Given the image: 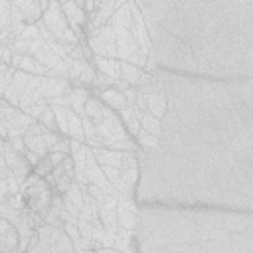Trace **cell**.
I'll return each mask as SVG.
<instances>
[{
	"label": "cell",
	"mask_w": 253,
	"mask_h": 253,
	"mask_svg": "<svg viewBox=\"0 0 253 253\" xmlns=\"http://www.w3.org/2000/svg\"><path fill=\"white\" fill-rule=\"evenodd\" d=\"M138 182V160H136V150H125L123 156V166H121V194L132 196L134 186Z\"/></svg>",
	"instance_id": "8992f818"
},
{
	"label": "cell",
	"mask_w": 253,
	"mask_h": 253,
	"mask_svg": "<svg viewBox=\"0 0 253 253\" xmlns=\"http://www.w3.org/2000/svg\"><path fill=\"white\" fill-rule=\"evenodd\" d=\"M28 55H32L38 63H42L45 69H49V67H53V65H57L59 63V55H55L51 49H49V45L42 40V38H36V40H30V47H28Z\"/></svg>",
	"instance_id": "8fae6325"
},
{
	"label": "cell",
	"mask_w": 253,
	"mask_h": 253,
	"mask_svg": "<svg viewBox=\"0 0 253 253\" xmlns=\"http://www.w3.org/2000/svg\"><path fill=\"white\" fill-rule=\"evenodd\" d=\"M6 142H8L14 150H18L20 154H24V152L28 150V148H26V142H24V136H20V134H16V136H8Z\"/></svg>",
	"instance_id": "e575fe53"
},
{
	"label": "cell",
	"mask_w": 253,
	"mask_h": 253,
	"mask_svg": "<svg viewBox=\"0 0 253 253\" xmlns=\"http://www.w3.org/2000/svg\"><path fill=\"white\" fill-rule=\"evenodd\" d=\"M97 97L101 99L103 105L111 107L113 111H121L125 105H126V99L123 95L121 89L117 87H107V89H97Z\"/></svg>",
	"instance_id": "2e32d148"
},
{
	"label": "cell",
	"mask_w": 253,
	"mask_h": 253,
	"mask_svg": "<svg viewBox=\"0 0 253 253\" xmlns=\"http://www.w3.org/2000/svg\"><path fill=\"white\" fill-rule=\"evenodd\" d=\"M30 77H32V73L22 71V69H16L14 75H12V79H10V83H8V87H6V91H4V95H2V99H4L8 105L18 107L20 97H22V91H24V87L28 85Z\"/></svg>",
	"instance_id": "9c48e42d"
},
{
	"label": "cell",
	"mask_w": 253,
	"mask_h": 253,
	"mask_svg": "<svg viewBox=\"0 0 253 253\" xmlns=\"http://www.w3.org/2000/svg\"><path fill=\"white\" fill-rule=\"evenodd\" d=\"M91 196H93V200L97 202V204H101L105 198H107V192L101 188V186H97V184H87V186H83Z\"/></svg>",
	"instance_id": "d6a6232c"
},
{
	"label": "cell",
	"mask_w": 253,
	"mask_h": 253,
	"mask_svg": "<svg viewBox=\"0 0 253 253\" xmlns=\"http://www.w3.org/2000/svg\"><path fill=\"white\" fill-rule=\"evenodd\" d=\"M61 10H63V16H65V20H67L69 28L75 32V36H77L79 43H83V26L87 24L89 14L85 12V8L77 6L73 0L63 2V4H61Z\"/></svg>",
	"instance_id": "ba28073f"
},
{
	"label": "cell",
	"mask_w": 253,
	"mask_h": 253,
	"mask_svg": "<svg viewBox=\"0 0 253 253\" xmlns=\"http://www.w3.org/2000/svg\"><path fill=\"white\" fill-rule=\"evenodd\" d=\"M10 8H12L10 0H0V30L10 26Z\"/></svg>",
	"instance_id": "4dcf8cb0"
},
{
	"label": "cell",
	"mask_w": 253,
	"mask_h": 253,
	"mask_svg": "<svg viewBox=\"0 0 253 253\" xmlns=\"http://www.w3.org/2000/svg\"><path fill=\"white\" fill-rule=\"evenodd\" d=\"M136 215H138V208L132 202V196L117 192V223H119V227H117V237L113 241V247L117 251L130 249L128 241L132 239V233L136 227Z\"/></svg>",
	"instance_id": "7a4b0ae2"
},
{
	"label": "cell",
	"mask_w": 253,
	"mask_h": 253,
	"mask_svg": "<svg viewBox=\"0 0 253 253\" xmlns=\"http://www.w3.org/2000/svg\"><path fill=\"white\" fill-rule=\"evenodd\" d=\"M18 69L28 71V73H32V75H45V71H47L42 63H38V61H36L32 55H28V53L22 55V59H20V63H18Z\"/></svg>",
	"instance_id": "603a6c76"
},
{
	"label": "cell",
	"mask_w": 253,
	"mask_h": 253,
	"mask_svg": "<svg viewBox=\"0 0 253 253\" xmlns=\"http://www.w3.org/2000/svg\"><path fill=\"white\" fill-rule=\"evenodd\" d=\"M128 6H130V28H132V36H134L140 51L146 57H152V42H150V36H148L144 18H142V10L136 4V0H128Z\"/></svg>",
	"instance_id": "5b68a950"
},
{
	"label": "cell",
	"mask_w": 253,
	"mask_h": 253,
	"mask_svg": "<svg viewBox=\"0 0 253 253\" xmlns=\"http://www.w3.org/2000/svg\"><path fill=\"white\" fill-rule=\"evenodd\" d=\"M87 47L93 55L103 57H117V40L115 32L109 24H103L99 28H91L87 32Z\"/></svg>",
	"instance_id": "277c9868"
},
{
	"label": "cell",
	"mask_w": 253,
	"mask_h": 253,
	"mask_svg": "<svg viewBox=\"0 0 253 253\" xmlns=\"http://www.w3.org/2000/svg\"><path fill=\"white\" fill-rule=\"evenodd\" d=\"M93 8H95V0H85V12H87V14H91V12H93Z\"/></svg>",
	"instance_id": "ab89813d"
},
{
	"label": "cell",
	"mask_w": 253,
	"mask_h": 253,
	"mask_svg": "<svg viewBox=\"0 0 253 253\" xmlns=\"http://www.w3.org/2000/svg\"><path fill=\"white\" fill-rule=\"evenodd\" d=\"M77 6H81V8H85V0H73Z\"/></svg>",
	"instance_id": "60d3db41"
},
{
	"label": "cell",
	"mask_w": 253,
	"mask_h": 253,
	"mask_svg": "<svg viewBox=\"0 0 253 253\" xmlns=\"http://www.w3.org/2000/svg\"><path fill=\"white\" fill-rule=\"evenodd\" d=\"M95 77H97V73H95V69H93V63H89V65L79 73V77L71 81V85H79V87H87V89H89V87H93Z\"/></svg>",
	"instance_id": "484cf974"
},
{
	"label": "cell",
	"mask_w": 253,
	"mask_h": 253,
	"mask_svg": "<svg viewBox=\"0 0 253 253\" xmlns=\"http://www.w3.org/2000/svg\"><path fill=\"white\" fill-rule=\"evenodd\" d=\"M136 140H138V146L148 148V150H156V148L160 146V136L150 134V132H146L144 128H138V132H136Z\"/></svg>",
	"instance_id": "d4e9b609"
},
{
	"label": "cell",
	"mask_w": 253,
	"mask_h": 253,
	"mask_svg": "<svg viewBox=\"0 0 253 253\" xmlns=\"http://www.w3.org/2000/svg\"><path fill=\"white\" fill-rule=\"evenodd\" d=\"M69 99H71V109L81 117V115H85V103H87V99H89V89L87 87H79V85H71L69 87Z\"/></svg>",
	"instance_id": "d6986e66"
},
{
	"label": "cell",
	"mask_w": 253,
	"mask_h": 253,
	"mask_svg": "<svg viewBox=\"0 0 253 253\" xmlns=\"http://www.w3.org/2000/svg\"><path fill=\"white\" fill-rule=\"evenodd\" d=\"M14 6H18L22 12H24V18H26V24H34L36 20L42 18V8L38 4V0H10Z\"/></svg>",
	"instance_id": "ffe728a7"
},
{
	"label": "cell",
	"mask_w": 253,
	"mask_h": 253,
	"mask_svg": "<svg viewBox=\"0 0 253 253\" xmlns=\"http://www.w3.org/2000/svg\"><path fill=\"white\" fill-rule=\"evenodd\" d=\"M24 142H26V148L28 150H34L40 156H45L47 154V146H45V140H43L42 134H24Z\"/></svg>",
	"instance_id": "cb8c5ba5"
},
{
	"label": "cell",
	"mask_w": 253,
	"mask_h": 253,
	"mask_svg": "<svg viewBox=\"0 0 253 253\" xmlns=\"http://www.w3.org/2000/svg\"><path fill=\"white\" fill-rule=\"evenodd\" d=\"M140 109H136L134 105H125L121 111H119V117H121V121H123V126L126 128V132L130 134V136H136V132H138V128H140V121H138V117H140Z\"/></svg>",
	"instance_id": "5bb4252c"
},
{
	"label": "cell",
	"mask_w": 253,
	"mask_h": 253,
	"mask_svg": "<svg viewBox=\"0 0 253 253\" xmlns=\"http://www.w3.org/2000/svg\"><path fill=\"white\" fill-rule=\"evenodd\" d=\"M20 38L22 40H36V38H40V32H38L36 24H24V28L20 32Z\"/></svg>",
	"instance_id": "836d02e7"
},
{
	"label": "cell",
	"mask_w": 253,
	"mask_h": 253,
	"mask_svg": "<svg viewBox=\"0 0 253 253\" xmlns=\"http://www.w3.org/2000/svg\"><path fill=\"white\" fill-rule=\"evenodd\" d=\"M18 229L12 221H8L6 217H0V249L2 251H14L18 249Z\"/></svg>",
	"instance_id": "4fadbf2b"
},
{
	"label": "cell",
	"mask_w": 253,
	"mask_h": 253,
	"mask_svg": "<svg viewBox=\"0 0 253 253\" xmlns=\"http://www.w3.org/2000/svg\"><path fill=\"white\" fill-rule=\"evenodd\" d=\"M99 219H101L107 235L115 241L117 227H119V223H117V190L107 194V198L99 204Z\"/></svg>",
	"instance_id": "52a82bcc"
},
{
	"label": "cell",
	"mask_w": 253,
	"mask_h": 253,
	"mask_svg": "<svg viewBox=\"0 0 253 253\" xmlns=\"http://www.w3.org/2000/svg\"><path fill=\"white\" fill-rule=\"evenodd\" d=\"M14 67H10L8 63H0V95H4V91H6V87H8V83H10V79H12V75H14Z\"/></svg>",
	"instance_id": "f546056e"
},
{
	"label": "cell",
	"mask_w": 253,
	"mask_h": 253,
	"mask_svg": "<svg viewBox=\"0 0 253 253\" xmlns=\"http://www.w3.org/2000/svg\"><path fill=\"white\" fill-rule=\"evenodd\" d=\"M8 184H6V178H0V202H6L8 198Z\"/></svg>",
	"instance_id": "f35d334b"
},
{
	"label": "cell",
	"mask_w": 253,
	"mask_h": 253,
	"mask_svg": "<svg viewBox=\"0 0 253 253\" xmlns=\"http://www.w3.org/2000/svg\"><path fill=\"white\" fill-rule=\"evenodd\" d=\"M63 229H65V233H67V235L71 237V241H73V243L81 239V233H79V227H77L75 223H67V221H65V223H63Z\"/></svg>",
	"instance_id": "d590c367"
},
{
	"label": "cell",
	"mask_w": 253,
	"mask_h": 253,
	"mask_svg": "<svg viewBox=\"0 0 253 253\" xmlns=\"http://www.w3.org/2000/svg\"><path fill=\"white\" fill-rule=\"evenodd\" d=\"M45 107H47V101H45V99H40L38 103H34V105H30L28 109H24V113H28L32 119H36V121H38V117L43 113V109H45Z\"/></svg>",
	"instance_id": "1f68e13d"
},
{
	"label": "cell",
	"mask_w": 253,
	"mask_h": 253,
	"mask_svg": "<svg viewBox=\"0 0 253 253\" xmlns=\"http://www.w3.org/2000/svg\"><path fill=\"white\" fill-rule=\"evenodd\" d=\"M138 121H140V128H144L146 132L156 134V136H160V134H162V119H158V117L150 115L148 111H142V113H140V117H138Z\"/></svg>",
	"instance_id": "7402d4cb"
},
{
	"label": "cell",
	"mask_w": 253,
	"mask_h": 253,
	"mask_svg": "<svg viewBox=\"0 0 253 253\" xmlns=\"http://www.w3.org/2000/svg\"><path fill=\"white\" fill-rule=\"evenodd\" d=\"M103 107H105V105L101 103L99 97L89 95V99H87V103H85V115H87L89 119L97 121V119H101V115H103Z\"/></svg>",
	"instance_id": "4316f807"
},
{
	"label": "cell",
	"mask_w": 253,
	"mask_h": 253,
	"mask_svg": "<svg viewBox=\"0 0 253 253\" xmlns=\"http://www.w3.org/2000/svg\"><path fill=\"white\" fill-rule=\"evenodd\" d=\"M69 87H71V81H69V79H63V77H45V83H43V97H45V99H51V97L63 95Z\"/></svg>",
	"instance_id": "ac0fdd59"
},
{
	"label": "cell",
	"mask_w": 253,
	"mask_h": 253,
	"mask_svg": "<svg viewBox=\"0 0 253 253\" xmlns=\"http://www.w3.org/2000/svg\"><path fill=\"white\" fill-rule=\"evenodd\" d=\"M24 156H26V160H28V164H30L32 168H36V166L40 164V160H42V156H40L38 152H34V150H26Z\"/></svg>",
	"instance_id": "8d00e7d4"
},
{
	"label": "cell",
	"mask_w": 253,
	"mask_h": 253,
	"mask_svg": "<svg viewBox=\"0 0 253 253\" xmlns=\"http://www.w3.org/2000/svg\"><path fill=\"white\" fill-rule=\"evenodd\" d=\"M107 24L113 28L115 32V40H117V59L121 61H130L138 67H142L144 71H152V57H146L134 36H132V28H130V6H128V0L125 4H121L113 16L107 20Z\"/></svg>",
	"instance_id": "6da1fadb"
},
{
	"label": "cell",
	"mask_w": 253,
	"mask_h": 253,
	"mask_svg": "<svg viewBox=\"0 0 253 253\" xmlns=\"http://www.w3.org/2000/svg\"><path fill=\"white\" fill-rule=\"evenodd\" d=\"M38 123H40L42 126H45L47 130H57L55 117H53V111H51V107H49V105H47V107L43 109V113L38 117Z\"/></svg>",
	"instance_id": "f1b7e54d"
},
{
	"label": "cell",
	"mask_w": 253,
	"mask_h": 253,
	"mask_svg": "<svg viewBox=\"0 0 253 253\" xmlns=\"http://www.w3.org/2000/svg\"><path fill=\"white\" fill-rule=\"evenodd\" d=\"M49 251H51V253H55V251H75V249H73V241H71V237L65 233L63 227L51 225V243H49Z\"/></svg>",
	"instance_id": "e0dca14e"
},
{
	"label": "cell",
	"mask_w": 253,
	"mask_h": 253,
	"mask_svg": "<svg viewBox=\"0 0 253 253\" xmlns=\"http://www.w3.org/2000/svg\"><path fill=\"white\" fill-rule=\"evenodd\" d=\"M121 61V59H119ZM121 79L126 83V85H132V87H140L148 81H152V75L148 71H144L142 67L130 63V61H121Z\"/></svg>",
	"instance_id": "7c38bea8"
},
{
	"label": "cell",
	"mask_w": 253,
	"mask_h": 253,
	"mask_svg": "<svg viewBox=\"0 0 253 253\" xmlns=\"http://www.w3.org/2000/svg\"><path fill=\"white\" fill-rule=\"evenodd\" d=\"M42 20L43 24L47 26V30L51 32V36L61 42V43H67V45H79V40L75 36V32L69 28L65 16H63V10H61V4L57 0H49L47 2V8L42 12Z\"/></svg>",
	"instance_id": "3957f363"
},
{
	"label": "cell",
	"mask_w": 253,
	"mask_h": 253,
	"mask_svg": "<svg viewBox=\"0 0 253 253\" xmlns=\"http://www.w3.org/2000/svg\"><path fill=\"white\" fill-rule=\"evenodd\" d=\"M10 174H12V170L8 168L6 158H4V154H2V150H0V178H8Z\"/></svg>",
	"instance_id": "74e56055"
},
{
	"label": "cell",
	"mask_w": 253,
	"mask_h": 253,
	"mask_svg": "<svg viewBox=\"0 0 253 253\" xmlns=\"http://www.w3.org/2000/svg\"><path fill=\"white\" fill-rule=\"evenodd\" d=\"M57 2H59V4H63V2H67V0H57Z\"/></svg>",
	"instance_id": "b9f144b4"
},
{
	"label": "cell",
	"mask_w": 253,
	"mask_h": 253,
	"mask_svg": "<svg viewBox=\"0 0 253 253\" xmlns=\"http://www.w3.org/2000/svg\"><path fill=\"white\" fill-rule=\"evenodd\" d=\"M65 113H67V130H69V138L85 142V134H83V126H81V117H79L71 107H67Z\"/></svg>",
	"instance_id": "44dd1931"
},
{
	"label": "cell",
	"mask_w": 253,
	"mask_h": 253,
	"mask_svg": "<svg viewBox=\"0 0 253 253\" xmlns=\"http://www.w3.org/2000/svg\"><path fill=\"white\" fill-rule=\"evenodd\" d=\"M91 61L95 63V69L99 73L109 75L111 79H121V61L117 57H103V55H93Z\"/></svg>",
	"instance_id": "9a60e30c"
},
{
	"label": "cell",
	"mask_w": 253,
	"mask_h": 253,
	"mask_svg": "<svg viewBox=\"0 0 253 253\" xmlns=\"http://www.w3.org/2000/svg\"><path fill=\"white\" fill-rule=\"evenodd\" d=\"M81 126H83V134H85V144L93 146L97 140V128H95L93 119H89L87 115H81Z\"/></svg>",
	"instance_id": "83f0119b"
},
{
	"label": "cell",
	"mask_w": 253,
	"mask_h": 253,
	"mask_svg": "<svg viewBox=\"0 0 253 253\" xmlns=\"http://www.w3.org/2000/svg\"><path fill=\"white\" fill-rule=\"evenodd\" d=\"M43 83H45V75H32L28 85L24 87L22 91V97H20V103H18V109H28L30 105L38 103L40 99H45L43 97Z\"/></svg>",
	"instance_id": "30bf717a"
}]
</instances>
